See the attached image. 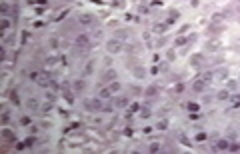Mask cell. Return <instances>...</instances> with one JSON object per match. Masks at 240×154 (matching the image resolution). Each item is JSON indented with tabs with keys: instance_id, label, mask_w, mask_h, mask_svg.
Instances as JSON below:
<instances>
[{
	"instance_id": "28",
	"label": "cell",
	"mask_w": 240,
	"mask_h": 154,
	"mask_svg": "<svg viewBox=\"0 0 240 154\" xmlns=\"http://www.w3.org/2000/svg\"><path fill=\"white\" fill-rule=\"evenodd\" d=\"M156 128H158V130H166V128H168V122H166V120H160Z\"/></svg>"
},
{
	"instance_id": "32",
	"label": "cell",
	"mask_w": 240,
	"mask_h": 154,
	"mask_svg": "<svg viewBox=\"0 0 240 154\" xmlns=\"http://www.w3.org/2000/svg\"><path fill=\"white\" fill-rule=\"evenodd\" d=\"M180 142H182L184 146H190V140H188V138H186L184 134H180Z\"/></svg>"
},
{
	"instance_id": "14",
	"label": "cell",
	"mask_w": 240,
	"mask_h": 154,
	"mask_svg": "<svg viewBox=\"0 0 240 154\" xmlns=\"http://www.w3.org/2000/svg\"><path fill=\"white\" fill-rule=\"evenodd\" d=\"M110 96H112V90L110 88H102L100 90V98H110Z\"/></svg>"
},
{
	"instance_id": "37",
	"label": "cell",
	"mask_w": 240,
	"mask_h": 154,
	"mask_svg": "<svg viewBox=\"0 0 240 154\" xmlns=\"http://www.w3.org/2000/svg\"><path fill=\"white\" fill-rule=\"evenodd\" d=\"M46 98H48V102H54V98H56V96H54L52 92H46Z\"/></svg>"
},
{
	"instance_id": "41",
	"label": "cell",
	"mask_w": 240,
	"mask_h": 154,
	"mask_svg": "<svg viewBox=\"0 0 240 154\" xmlns=\"http://www.w3.org/2000/svg\"><path fill=\"white\" fill-rule=\"evenodd\" d=\"M92 64H94V62H88V64H86V72H88V74L92 72Z\"/></svg>"
},
{
	"instance_id": "9",
	"label": "cell",
	"mask_w": 240,
	"mask_h": 154,
	"mask_svg": "<svg viewBox=\"0 0 240 154\" xmlns=\"http://www.w3.org/2000/svg\"><path fill=\"white\" fill-rule=\"evenodd\" d=\"M156 94H158V88H156V86H148V88L144 90V96H150V98H152V96H156Z\"/></svg>"
},
{
	"instance_id": "47",
	"label": "cell",
	"mask_w": 240,
	"mask_h": 154,
	"mask_svg": "<svg viewBox=\"0 0 240 154\" xmlns=\"http://www.w3.org/2000/svg\"><path fill=\"white\" fill-rule=\"evenodd\" d=\"M238 2H240V0H238Z\"/></svg>"
},
{
	"instance_id": "31",
	"label": "cell",
	"mask_w": 240,
	"mask_h": 154,
	"mask_svg": "<svg viewBox=\"0 0 240 154\" xmlns=\"http://www.w3.org/2000/svg\"><path fill=\"white\" fill-rule=\"evenodd\" d=\"M186 42H188V40H186V38H182V36H180V38H176V42H174V44H176V46H184Z\"/></svg>"
},
{
	"instance_id": "4",
	"label": "cell",
	"mask_w": 240,
	"mask_h": 154,
	"mask_svg": "<svg viewBox=\"0 0 240 154\" xmlns=\"http://www.w3.org/2000/svg\"><path fill=\"white\" fill-rule=\"evenodd\" d=\"M230 148V142L226 140V138H220L218 142H216V146H214V150H228Z\"/></svg>"
},
{
	"instance_id": "29",
	"label": "cell",
	"mask_w": 240,
	"mask_h": 154,
	"mask_svg": "<svg viewBox=\"0 0 240 154\" xmlns=\"http://www.w3.org/2000/svg\"><path fill=\"white\" fill-rule=\"evenodd\" d=\"M150 114H152V112H150V108H142V110H140V116H142V118H148Z\"/></svg>"
},
{
	"instance_id": "43",
	"label": "cell",
	"mask_w": 240,
	"mask_h": 154,
	"mask_svg": "<svg viewBox=\"0 0 240 154\" xmlns=\"http://www.w3.org/2000/svg\"><path fill=\"white\" fill-rule=\"evenodd\" d=\"M36 78H40L38 72H30V80H36Z\"/></svg>"
},
{
	"instance_id": "3",
	"label": "cell",
	"mask_w": 240,
	"mask_h": 154,
	"mask_svg": "<svg viewBox=\"0 0 240 154\" xmlns=\"http://www.w3.org/2000/svg\"><path fill=\"white\" fill-rule=\"evenodd\" d=\"M76 44H78V46L82 48V50H86V48L90 46V38H88L86 34H80L78 38H76Z\"/></svg>"
},
{
	"instance_id": "5",
	"label": "cell",
	"mask_w": 240,
	"mask_h": 154,
	"mask_svg": "<svg viewBox=\"0 0 240 154\" xmlns=\"http://www.w3.org/2000/svg\"><path fill=\"white\" fill-rule=\"evenodd\" d=\"M202 62H204V56L202 54H192L190 56V64L192 66H202Z\"/></svg>"
},
{
	"instance_id": "1",
	"label": "cell",
	"mask_w": 240,
	"mask_h": 154,
	"mask_svg": "<svg viewBox=\"0 0 240 154\" xmlns=\"http://www.w3.org/2000/svg\"><path fill=\"white\" fill-rule=\"evenodd\" d=\"M106 50L110 52V54H116L122 50V44H120V40H108V44H106Z\"/></svg>"
},
{
	"instance_id": "33",
	"label": "cell",
	"mask_w": 240,
	"mask_h": 154,
	"mask_svg": "<svg viewBox=\"0 0 240 154\" xmlns=\"http://www.w3.org/2000/svg\"><path fill=\"white\" fill-rule=\"evenodd\" d=\"M0 10H2V14H4V16H6V14H8V10H10V6H8V4H6V2H4V4H2V8H0Z\"/></svg>"
},
{
	"instance_id": "13",
	"label": "cell",
	"mask_w": 240,
	"mask_h": 154,
	"mask_svg": "<svg viewBox=\"0 0 240 154\" xmlns=\"http://www.w3.org/2000/svg\"><path fill=\"white\" fill-rule=\"evenodd\" d=\"M0 28H2V32H6V30L10 28V20H8V18H2V22H0Z\"/></svg>"
},
{
	"instance_id": "26",
	"label": "cell",
	"mask_w": 240,
	"mask_h": 154,
	"mask_svg": "<svg viewBox=\"0 0 240 154\" xmlns=\"http://www.w3.org/2000/svg\"><path fill=\"white\" fill-rule=\"evenodd\" d=\"M116 104H118L120 108H124V106H128V98H118V100H116Z\"/></svg>"
},
{
	"instance_id": "10",
	"label": "cell",
	"mask_w": 240,
	"mask_h": 154,
	"mask_svg": "<svg viewBox=\"0 0 240 154\" xmlns=\"http://www.w3.org/2000/svg\"><path fill=\"white\" fill-rule=\"evenodd\" d=\"M178 16H180V14H178L176 10H172V12L168 14V20H166V22H168V24H174V22L178 20Z\"/></svg>"
},
{
	"instance_id": "11",
	"label": "cell",
	"mask_w": 240,
	"mask_h": 154,
	"mask_svg": "<svg viewBox=\"0 0 240 154\" xmlns=\"http://www.w3.org/2000/svg\"><path fill=\"white\" fill-rule=\"evenodd\" d=\"M10 102H12V104H16V106L20 104V98H18V92H16V90H12V92H10Z\"/></svg>"
},
{
	"instance_id": "15",
	"label": "cell",
	"mask_w": 240,
	"mask_h": 154,
	"mask_svg": "<svg viewBox=\"0 0 240 154\" xmlns=\"http://www.w3.org/2000/svg\"><path fill=\"white\" fill-rule=\"evenodd\" d=\"M2 138H6V140H14V134H12L8 128H4V130H2Z\"/></svg>"
},
{
	"instance_id": "7",
	"label": "cell",
	"mask_w": 240,
	"mask_h": 154,
	"mask_svg": "<svg viewBox=\"0 0 240 154\" xmlns=\"http://www.w3.org/2000/svg\"><path fill=\"white\" fill-rule=\"evenodd\" d=\"M78 22H80V24H84V26H90V24L94 22V18H92L90 14H82V16H78Z\"/></svg>"
},
{
	"instance_id": "17",
	"label": "cell",
	"mask_w": 240,
	"mask_h": 154,
	"mask_svg": "<svg viewBox=\"0 0 240 154\" xmlns=\"http://www.w3.org/2000/svg\"><path fill=\"white\" fill-rule=\"evenodd\" d=\"M108 88H110V90H112V92H118L120 88H122V86H120V82H116V80H112V82H110V86H108Z\"/></svg>"
},
{
	"instance_id": "46",
	"label": "cell",
	"mask_w": 240,
	"mask_h": 154,
	"mask_svg": "<svg viewBox=\"0 0 240 154\" xmlns=\"http://www.w3.org/2000/svg\"><path fill=\"white\" fill-rule=\"evenodd\" d=\"M152 4H154V6H158V4H162V0H152Z\"/></svg>"
},
{
	"instance_id": "23",
	"label": "cell",
	"mask_w": 240,
	"mask_h": 154,
	"mask_svg": "<svg viewBox=\"0 0 240 154\" xmlns=\"http://www.w3.org/2000/svg\"><path fill=\"white\" fill-rule=\"evenodd\" d=\"M218 46H220V42H218V40H210V42H208V50H216Z\"/></svg>"
},
{
	"instance_id": "16",
	"label": "cell",
	"mask_w": 240,
	"mask_h": 154,
	"mask_svg": "<svg viewBox=\"0 0 240 154\" xmlns=\"http://www.w3.org/2000/svg\"><path fill=\"white\" fill-rule=\"evenodd\" d=\"M24 144H26V148H32V146L36 144V138H34V136H28V138L24 140Z\"/></svg>"
},
{
	"instance_id": "40",
	"label": "cell",
	"mask_w": 240,
	"mask_h": 154,
	"mask_svg": "<svg viewBox=\"0 0 240 154\" xmlns=\"http://www.w3.org/2000/svg\"><path fill=\"white\" fill-rule=\"evenodd\" d=\"M20 122H22V124H24V126H28V124H30V118H28V116H24V118H22V120H20Z\"/></svg>"
},
{
	"instance_id": "39",
	"label": "cell",
	"mask_w": 240,
	"mask_h": 154,
	"mask_svg": "<svg viewBox=\"0 0 240 154\" xmlns=\"http://www.w3.org/2000/svg\"><path fill=\"white\" fill-rule=\"evenodd\" d=\"M48 110H52V102H48V104L42 108V112H48Z\"/></svg>"
},
{
	"instance_id": "2",
	"label": "cell",
	"mask_w": 240,
	"mask_h": 154,
	"mask_svg": "<svg viewBox=\"0 0 240 154\" xmlns=\"http://www.w3.org/2000/svg\"><path fill=\"white\" fill-rule=\"evenodd\" d=\"M86 108L90 112H96V110H102V102L98 98H92V100H86Z\"/></svg>"
},
{
	"instance_id": "6",
	"label": "cell",
	"mask_w": 240,
	"mask_h": 154,
	"mask_svg": "<svg viewBox=\"0 0 240 154\" xmlns=\"http://www.w3.org/2000/svg\"><path fill=\"white\" fill-rule=\"evenodd\" d=\"M192 88H194L196 92H204V90H206V82H204L202 78H198V80H194V84H192Z\"/></svg>"
},
{
	"instance_id": "25",
	"label": "cell",
	"mask_w": 240,
	"mask_h": 154,
	"mask_svg": "<svg viewBox=\"0 0 240 154\" xmlns=\"http://www.w3.org/2000/svg\"><path fill=\"white\" fill-rule=\"evenodd\" d=\"M230 152H238L240 150V142H230V148H228Z\"/></svg>"
},
{
	"instance_id": "18",
	"label": "cell",
	"mask_w": 240,
	"mask_h": 154,
	"mask_svg": "<svg viewBox=\"0 0 240 154\" xmlns=\"http://www.w3.org/2000/svg\"><path fill=\"white\" fill-rule=\"evenodd\" d=\"M154 32H156V34H164V32H166V24H156V26H154Z\"/></svg>"
},
{
	"instance_id": "24",
	"label": "cell",
	"mask_w": 240,
	"mask_h": 154,
	"mask_svg": "<svg viewBox=\"0 0 240 154\" xmlns=\"http://www.w3.org/2000/svg\"><path fill=\"white\" fill-rule=\"evenodd\" d=\"M202 80H204V82H206V84H208V82H210V80H212V78H214V72H206V74H202Z\"/></svg>"
},
{
	"instance_id": "21",
	"label": "cell",
	"mask_w": 240,
	"mask_h": 154,
	"mask_svg": "<svg viewBox=\"0 0 240 154\" xmlns=\"http://www.w3.org/2000/svg\"><path fill=\"white\" fill-rule=\"evenodd\" d=\"M228 98H230L228 90H220V92H218V100H228Z\"/></svg>"
},
{
	"instance_id": "38",
	"label": "cell",
	"mask_w": 240,
	"mask_h": 154,
	"mask_svg": "<svg viewBox=\"0 0 240 154\" xmlns=\"http://www.w3.org/2000/svg\"><path fill=\"white\" fill-rule=\"evenodd\" d=\"M196 140H198V142H202V140H206V134H204V132H200L198 136H196Z\"/></svg>"
},
{
	"instance_id": "20",
	"label": "cell",
	"mask_w": 240,
	"mask_h": 154,
	"mask_svg": "<svg viewBox=\"0 0 240 154\" xmlns=\"http://www.w3.org/2000/svg\"><path fill=\"white\" fill-rule=\"evenodd\" d=\"M148 150H150V152H160V144L158 142H150V146H148Z\"/></svg>"
},
{
	"instance_id": "27",
	"label": "cell",
	"mask_w": 240,
	"mask_h": 154,
	"mask_svg": "<svg viewBox=\"0 0 240 154\" xmlns=\"http://www.w3.org/2000/svg\"><path fill=\"white\" fill-rule=\"evenodd\" d=\"M64 98H66L68 102H74V96H72V92H70V90H64Z\"/></svg>"
},
{
	"instance_id": "45",
	"label": "cell",
	"mask_w": 240,
	"mask_h": 154,
	"mask_svg": "<svg viewBox=\"0 0 240 154\" xmlns=\"http://www.w3.org/2000/svg\"><path fill=\"white\" fill-rule=\"evenodd\" d=\"M56 60H58V58H56V56H50V58H48V64H54V62H56Z\"/></svg>"
},
{
	"instance_id": "34",
	"label": "cell",
	"mask_w": 240,
	"mask_h": 154,
	"mask_svg": "<svg viewBox=\"0 0 240 154\" xmlns=\"http://www.w3.org/2000/svg\"><path fill=\"white\" fill-rule=\"evenodd\" d=\"M28 106H30V108H38V102H36L34 98H30V100H28Z\"/></svg>"
},
{
	"instance_id": "35",
	"label": "cell",
	"mask_w": 240,
	"mask_h": 154,
	"mask_svg": "<svg viewBox=\"0 0 240 154\" xmlns=\"http://www.w3.org/2000/svg\"><path fill=\"white\" fill-rule=\"evenodd\" d=\"M136 110H140V104H136V102L130 104V112H136ZM130 112H128V114H130Z\"/></svg>"
},
{
	"instance_id": "42",
	"label": "cell",
	"mask_w": 240,
	"mask_h": 154,
	"mask_svg": "<svg viewBox=\"0 0 240 154\" xmlns=\"http://www.w3.org/2000/svg\"><path fill=\"white\" fill-rule=\"evenodd\" d=\"M50 46H52V48H56V46H58V40L52 38V40H50Z\"/></svg>"
},
{
	"instance_id": "8",
	"label": "cell",
	"mask_w": 240,
	"mask_h": 154,
	"mask_svg": "<svg viewBox=\"0 0 240 154\" xmlns=\"http://www.w3.org/2000/svg\"><path fill=\"white\" fill-rule=\"evenodd\" d=\"M104 80H106V82H112V80H116V72H114V70H110V68H108V70H106V72H104Z\"/></svg>"
},
{
	"instance_id": "44",
	"label": "cell",
	"mask_w": 240,
	"mask_h": 154,
	"mask_svg": "<svg viewBox=\"0 0 240 154\" xmlns=\"http://www.w3.org/2000/svg\"><path fill=\"white\" fill-rule=\"evenodd\" d=\"M210 30H212V34H218V30H220V26H212Z\"/></svg>"
},
{
	"instance_id": "19",
	"label": "cell",
	"mask_w": 240,
	"mask_h": 154,
	"mask_svg": "<svg viewBox=\"0 0 240 154\" xmlns=\"http://www.w3.org/2000/svg\"><path fill=\"white\" fill-rule=\"evenodd\" d=\"M84 86H86V84H84V80H74V84H72V88H74V90H82Z\"/></svg>"
},
{
	"instance_id": "36",
	"label": "cell",
	"mask_w": 240,
	"mask_h": 154,
	"mask_svg": "<svg viewBox=\"0 0 240 154\" xmlns=\"http://www.w3.org/2000/svg\"><path fill=\"white\" fill-rule=\"evenodd\" d=\"M8 120H10V114L4 112V114H2V124H8Z\"/></svg>"
},
{
	"instance_id": "12",
	"label": "cell",
	"mask_w": 240,
	"mask_h": 154,
	"mask_svg": "<svg viewBox=\"0 0 240 154\" xmlns=\"http://www.w3.org/2000/svg\"><path fill=\"white\" fill-rule=\"evenodd\" d=\"M214 78H218V80H226L228 74H226V70H216V72H214Z\"/></svg>"
},
{
	"instance_id": "22",
	"label": "cell",
	"mask_w": 240,
	"mask_h": 154,
	"mask_svg": "<svg viewBox=\"0 0 240 154\" xmlns=\"http://www.w3.org/2000/svg\"><path fill=\"white\" fill-rule=\"evenodd\" d=\"M38 84H40V86H48V84H52V80H48L46 76H40L38 78Z\"/></svg>"
},
{
	"instance_id": "30",
	"label": "cell",
	"mask_w": 240,
	"mask_h": 154,
	"mask_svg": "<svg viewBox=\"0 0 240 154\" xmlns=\"http://www.w3.org/2000/svg\"><path fill=\"white\" fill-rule=\"evenodd\" d=\"M188 110H190V112H198V104H196V102H190V104H188Z\"/></svg>"
}]
</instances>
